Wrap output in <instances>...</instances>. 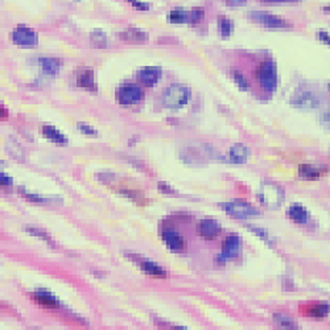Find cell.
<instances>
[{
  "label": "cell",
  "instance_id": "cell-1",
  "mask_svg": "<svg viewBox=\"0 0 330 330\" xmlns=\"http://www.w3.org/2000/svg\"><path fill=\"white\" fill-rule=\"evenodd\" d=\"M258 198L264 206L269 209H276L283 204L284 201V190L276 184L271 181H265L260 185V189L258 191Z\"/></svg>",
  "mask_w": 330,
  "mask_h": 330
},
{
  "label": "cell",
  "instance_id": "cell-2",
  "mask_svg": "<svg viewBox=\"0 0 330 330\" xmlns=\"http://www.w3.org/2000/svg\"><path fill=\"white\" fill-rule=\"evenodd\" d=\"M190 90L183 85H172L163 94V103L169 109H180L190 100Z\"/></svg>",
  "mask_w": 330,
  "mask_h": 330
},
{
  "label": "cell",
  "instance_id": "cell-3",
  "mask_svg": "<svg viewBox=\"0 0 330 330\" xmlns=\"http://www.w3.org/2000/svg\"><path fill=\"white\" fill-rule=\"evenodd\" d=\"M258 79L265 92L274 93L278 87V68L274 61L261 62L258 69Z\"/></svg>",
  "mask_w": 330,
  "mask_h": 330
},
{
  "label": "cell",
  "instance_id": "cell-4",
  "mask_svg": "<svg viewBox=\"0 0 330 330\" xmlns=\"http://www.w3.org/2000/svg\"><path fill=\"white\" fill-rule=\"evenodd\" d=\"M221 208L226 212L230 217L236 218V219H247V218H252L259 215V210L257 208H254L251 204L244 202V201L235 200L229 201L225 204H221Z\"/></svg>",
  "mask_w": 330,
  "mask_h": 330
},
{
  "label": "cell",
  "instance_id": "cell-5",
  "mask_svg": "<svg viewBox=\"0 0 330 330\" xmlns=\"http://www.w3.org/2000/svg\"><path fill=\"white\" fill-rule=\"evenodd\" d=\"M117 100L120 104H135L139 103L140 100H143L144 92L143 89L136 85H123V86L118 87L117 93Z\"/></svg>",
  "mask_w": 330,
  "mask_h": 330
},
{
  "label": "cell",
  "instance_id": "cell-6",
  "mask_svg": "<svg viewBox=\"0 0 330 330\" xmlns=\"http://www.w3.org/2000/svg\"><path fill=\"white\" fill-rule=\"evenodd\" d=\"M11 39L16 45L20 47H36L39 44V35L37 32L28 28V26L19 25L11 35Z\"/></svg>",
  "mask_w": 330,
  "mask_h": 330
},
{
  "label": "cell",
  "instance_id": "cell-7",
  "mask_svg": "<svg viewBox=\"0 0 330 330\" xmlns=\"http://www.w3.org/2000/svg\"><path fill=\"white\" fill-rule=\"evenodd\" d=\"M291 104L297 109L313 110L320 106V98L313 92L309 90H300L291 98Z\"/></svg>",
  "mask_w": 330,
  "mask_h": 330
},
{
  "label": "cell",
  "instance_id": "cell-8",
  "mask_svg": "<svg viewBox=\"0 0 330 330\" xmlns=\"http://www.w3.org/2000/svg\"><path fill=\"white\" fill-rule=\"evenodd\" d=\"M240 254V239L236 235H230L227 236L222 248L221 257L218 258L222 263H225L227 260L235 259Z\"/></svg>",
  "mask_w": 330,
  "mask_h": 330
},
{
  "label": "cell",
  "instance_id": "cell-9",
  "mask_svg": "<svg viewBox=\"0 0 330 330\" xmlns=\"http://www.w3.org/2000/svg\"><path fill=\"white\" fill-rule=\"evenodd\" d=\"M163 70L159 66H145L143 69L139 70L138 73V79L143 83L144 86H155L159 79L161 78Z\"/></svg>",
  "mask_w": 330,
  "mask_h": 330
},
{
  "label": "cell",
  "instance_id": "cell-10",
  "mask_svg": "<svg viewBox=\"0 0 330 330\" xmlns=\"http://www.w3.org/2000/svg\"><path fill=\"white\" fill-rule=\"evenodd\" d=\"M197 233L206 240L215 239L221 233V226L214 219H204L197 225Z\"/></svg>",
  "mask_w": 330,
  "mask_h": 330
},
{
  "label": "cell",
  "instance_id": "cell-11",
  "mask_svg": "<svg viewBox=\"0 0 330 330\" xmlns=\"http://www.w3.org/2000/svg\"><path fill=\"white\" fill-rule=\"evenodd\" d=\"M254 19L259 22L260 24H263L267 28H289L291 24L284 20L280 16H276V15H269V13H257Z\"/></svg>",
  "mask_w": 330,
  "mask_h": 330
},
{
  "label": "cell",
  "instance_id": "cell-12",
  "mask_svg": "<svg viewBox=\"0 0 330 330\" xmlns=\"http://www.w3.org/2000/svg\"><path fill=\"white\" fill-rule=\"evenodd\" d=\"M163 239H164L166 246L173 251H180L185 246V240H184L183 236L172 227H166L163 230Z\"/></svg>",
  "mask_w": 330,
  "mask_h": 330
},
{
  "label": "cell",
  "instance_id": "cell-13",
  "mask_svg": "<svg viewBox=\"0 0 330 330\" xmlns=\"http://www.w3.org/2000/svg\"><path fill=\"white\" fill-rule=\"evenodd\" d=\"M326 172H328L326 166H316V165L309 164L300 165L299 166L300 176L308 178V180H316V178L322 177V176H325Z\"/></svg>",
  "mask_w": 330,
  "mask_h": 330
},
{
  "label": "cell",
  "instance_id": "cell-14",
  "mask_svg": "<svg viewBox=\"0 0 330 330\" xmlns=\"http://www.w3.org/2000/svg\"><path fill=\"white\" fill-rule=\"evenodd\" d=\"M229 156H230V160L233 163H236V164H243L246 163L250 156V151L248 148L244 145V144H235L230 148V152H229Z\"/></svg>",
  "mask_w": 330,
  "mask_h": 330
},
{
  "label": "cell",
  "instance_id": "cell-15",
  "mask_svg": "<svg viewBox=\"0 0 330 330\" xmlns=\"http://www.w3.org/2000/svg\"><path fill=\"white\" fill-rule=\"evenodd\" d=\"M139 265L141 267L144 272L147 275H149L151 278H156V279H165L168 276L166 274V271L163 269L160 265H157L156 263H153V261L149 260H140Z\"/></svg>",
  "mask_w": 330,
  "mask_h": 330
},
{
  "label": "cell",
  "instance_id": "cell-16",
  "mask_svg": "<svg viewBox=\"0 0 330 330\" xmlns=\"http://www.w3.org/2000/svg\"><path fill=\"white\" fill-rule=\"evenodd\" d=\"M287 215L291 218L292 221L296 223H306L309 219V212L303 206V205H292L291 208L288 209Z\"/></svg>",
  "mask_w": 330,
  "mask_h": 330
},
{
  "label": "cell",
  "instance_id": "cell-17",
  "mask_svg": "<svg viewBox=\"0 0 330 330\" xmlns=\"http://www.w3.org/2000/svg\"><path fill=\"white\" fill-rule=\"evenodd\" d=\"M122 39L124 41H128V43H145L148 40L147 32L143 31V29H139V28H128L126 31L122 32Z\"/></svg>",
  "mask_w": 330,
  "mask_h": 330
},
{
  "label": "cell",
  "instance_id": "cell-18",
  "mask_svg": "<svg viewBox=\"0 0 330 330\" xmlns=\"http://www.w3.org/2000/svg\"><path fill=\"white\" fill-rule=\"evenodd\" d=\"M40 66L43 69L44 73H47L48 75H57L60 73L61 69V61L57 60V58H50V57H45V58H40L39 60Z\"/></svg>",
  "mask_w": 330,
  "mask_h": 330
},
{
  "label": "cell",
  "instance_id": "cell-19",
  "mask_svg": "<svg viewBox=\"0 0 330 330\" xmlns=\"http://www.w3.org/2000/svg\"><path fill=\"white\" fill-rule=\"evenodd\" d=\"M33 299L39 303L40 305H43L45 308H58L60 306V303H58V300L54 297L53 295H50L49 292L47 291H39L36 292L35 295H33Z\"/></svg>",
  "mask_w": 330,
  "mask_h": 330
},
{
  "label": "cell",
  "instance_id": "cell-20",
  "mask_svg": "<svg viewBox=\"0 0 330 330\" xmlns=\"http://www.w3.org/2000/svg\"><path fill=\"white\" fill-rule=\"evenodd\" d=\"M43 135L48 140L57 144H66L65 135H62L60 131L57 130L56 127L53 126H44L43 127Z\"/></svg>",
  "mask_w": 330,
  "mask_h": 330
},
{
  "label": "cell",
  "instance_id": "cell-21",
  "mask_svg": "<svg viewBox=\"0 0 330 330\" xmlns=\"http://www.w3.org/2000/svg\"><path fill=\"white\" fill-rule=\"evenodd\" d=\"M218 31L221 33L223 39L230 37L233 31H234V23L226 16H219L218 18Z\"/></svg>",
  "mask_w": 330,
  "mask_h": 330
},
{
  "label": "cell",
  "instance_id": "cell-22",
  "mask_svg": "<svg viewBox=\"0 0 330 330\" xmlns=\"http://www.w3.org/2000/svg\"><path fill=\"white\" fill-rule=\"evenodd\" d=\"M168 19H169L170 23H174V24L188 23L190 22V12H188L184 8H174L169 12Z\"/></svg>",
  "mask_w": 330,
  "mask_h": 330
},
{
  "label": "cell",
  "instance_id": "cell-23",
  "mask_svg": "<svg viewBox=\"0 0 330 330\" xmlns=\"http://www.w3.org/2000/svg\"><path fill=\"white\" fill-rule=\"evenodd\" d=\"M90 41H92L93 47H95V48H106L109 44L107 36L102 29H94L90 33Z\"/></svg>",
  "mask_w": 330,
  "mask_h": 330
},
{
  "label": "cell",
  "instance_id": "cell-24",
  "mask_svg": "<svg viewBox=\"0 0 330 330\" xmlns=\"http://www.w3.org/2000/svg\"><path fill=\"white\" fill-rule=\"evenodd\" d=\"M79 86L85 87L87 90H95V82H94V73L92 69L85 70L79 77Z\"/></svg>",
  "mask_w": 330,
  "mask_h": 330
},
{
  "label": "cell",
  "instance_id": "cell-25",
  "mask_svg": "<svg viewBox=\"0 0 330 330\" xmlns=\"http://www.w3.org/2000/svg\"><path fill=\"white\" fill-rule=\"evenodd\" d=\"M330 312V305L329 304H317L312 305L309 308V314L314 318H324L326 317Z\"/></svg>",
  "mask_w": 330,
  "mask_h": 330
},
{
  "label": "cell",
  "instance_id": "cell-26",
  "mask_svg": "<svg viewBox=\"0 0 330 330\" xmlns=\"http://www.w3.org/2000/svg\"><path fill=\"white\" fill-rule=\"evenodd\" d=\"M275 322L278 324L282 329H297V326L292 320L287 317V316H283V314H275L274 316Z\"/></svg>",
  "mask_w": 330,
  "mask_h": 330
},
{
  "label": "cell",
  "instance_id": "cell-27",
  "mask_svg": "<svg viewBox=\"0 0 330 330\" xmlns=\"http://www.w3.org/2000/svg\"><path fill=\"white\" fill-rule=\"evenodd\" d=\"M231 77H233V79H234L235 85H238V87L240 89V90L246 92V90H248V89H250L248 81L246 79V77H244L243 74L240 73V71H238V70H234V71L231 73Z\"/></svg>",
  "mask_w": 330,
  "mask_h": 330
},
{
  "label": "cell",
  "instance_id": "cell-28",
  "mask_svg": "<svg viewBox=\"0 0 330 330\" xmlns=\"http://www.w3.org/2000/svg\"><path fill=\"white\" fill-rule=\"evenodd\" d=\"M204 18V8L201 7H196V8L191 9L190 12V23H200Z\"/></svg>",
  "mask_w": 330,
  "mask_h": 330
},
{
  "label": "cell",
  "instance_id": "cell-29",
  "mask_svg": "<svg viewBox=\"0 0 330 330\" xmlns=\"http://www.w3.org/2000/svg\"><path fill=\"white\" fill-rule=\"evenodd\" d=\"M127 1L130 4H132V7L138 9V11H148L149 9V4L144 3L141 0H127Z\"/></svg>",
  "mask_w": 330,
  "mask_h": 330
},
{
  "label": "cell",
  "instance_id": "cell-30",
  "mask_svg": "<svg viewBox=\"0 0 330 330\" xmlns=\"http://www.w3.org/2000/svg\"><path fill=\"white\" fill-rule=\"evenodd\" d=\"M317 39L320 40L321 43L325 44V45L330 47V35H329V33H328V32L318 31L317 32Z\"/></svg>",
  "mask_w": 330,
  "mask_h": 330
},
{
  "label": "cell",
  "instance_id": "cell-31",
  "mask_svg": "<svg viewBox=\"0 0 330 330\" xmlns=\"http://www.w3.org/2000/svg\"><path fill=\"white\" fill-rule=\"evenodd\" d=\"M78 128H79V131L82 132V134L87 135V136H94V135L96 134L95 130H94L93 127L87 126V124H79Z\"/></svg>",
  "mask_w": 330,
  "mask_h": 330
},
{
  "label": "cell",
  "instance_id": "cell-32",
  "mask_svg": "<svg viewBox=\"0 0 330 330\" xmlns=\"http://www.w3.org/2000/svg\"><path fill=\"white\" fill-rule=\"evenodd\" d=\"M28 231H31V234L37 235V236H40V238L44 239V240H47V242H49V243H52V240L47 236V234H45L44 231H40V230H37V229H28Z\"/></svg>",
  "mask_w": 330,
  "mask_h": 330
},
{
  "label": "cell",
  "instance_id": "cell-33",
  "mask_svg": "<svg viewBox=\"0 0 330 330\" xmlns=\"http://www.w3.org/2000/svg\"><path fill=\"white\" fill-rule=\"evenodd\" d=\"M226 3L230 7H243L247 4V0H226Z\"/></svg>",
  "mask_w": 330,
  "mask_h": 330
},
{
  "label": "cell",
  "instance_id": "cell-34",
  "mask_svg": "<svg viewBox=\"0 0 330 330\" xmlns=\"http://www.w3.org/2000/svg\"><path fill=\"white\" fill-rule=\"evenodd\" d=\"M250 229H251L252 231H255V234L260 235L261 238L264 239L265 242H268V234H267L264 230H260V229H258V227H251V226H250Z\"/></svg>",
  "mask_w": 330,
  "mask_h": 330
},
{
  "label": "cell",
  "instance_id": "cell-35",
  "mask_svg": "<svg viewBox=\"0 0 330 330\" xmlns=\"http://www.w3.org/2000/svg\"><path fill=\"white\" fill-rule=\"evenodd\" d=\"M0 178H1V184H3V185H11V178L7 177L4 173L0 174Z\"/></svg>",
  "mask_w": 330,
  "mask_h": 330
},
{
  "label": "cell",
  "instance_id": "cell-36",
  "mask_svg": "<svg viewBox=\"0 0 330 330\" xmlns=\"http://www.w3.org/2000/svg\"><path fill=\"white\" fill-rule=\"evenodd\" d=\"M324 120L328 123V126H330V113H328V114H325V115H324Z\"/></svg>",
  "mask_w": 330,
  "mask_h": 330
},
{
  "label": "cell",
  "instance_id": "cell-37",
  "mask_svg": "<svg viewBox=\"0 0 330 330\" xmlns=\"http://www.w3.org/2000/svg\"><path fill=\"white\" fill-rule=\"evenodd\" d=\"M265 1H278V0H265Z\"/></svg>",
  "mask_w": 330,
  "mask_h": 330
},
{
  "label": "cell",
  "instance_id": "cell-38",
  "mask_svg": "<svg viewBox=\"0 0 330 330\" xmlns=\"http://www.w3.org/2000/svg\"><path fill=\"white\" fill-rule=\"evenodd\" d=\"M328 89H329V90H330V83H329V86H328Z\"/></svg>",
  "mask_w": 330,
  "mask_h": 330
}]
</instances>
